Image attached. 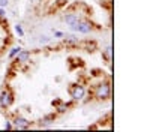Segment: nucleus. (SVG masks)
Listing matches in <instances>:
<instances>
[{"label":"nucleus","instance_id":"f257e3e1","mask_svg":"<svg viewBox=\"0 0 156 132\" xmlns=\"http://www.w3.org/2000/svg\"><path fill=\"white\" fill-rule=\"evenodd\" d=\"M93 98L96 101H108L111 98V83L110 81L99 83L93 90Z\"/></svg>","mask_w":156,"mask_h":132},{"label":"nucleus","instance_id":"f03ea898","mask_svg":"<svg viewBox=\"0 0 156 132\" xmlns=\"http://www.w3.org/2000/svg\"><path fill=\"white\" fill-rule=\"evenodd\" d=\"M71 30L74 33H81V35H89L95 30V24L87 18H81L78 23L71 26Z\"/></svg>","mask_w":156,"mask_h":132},{"label":"nucleus","instance_id":"7ed1b4c3","mask_svg":"<svg viewBox=\"0 0 156 132\" xmlns=\"http://www.w3.org/2000/svg\"><path fill=\"white\" fill-rule=\"evenodd\" d=\"M14 102H15V95H14V92L9 87L0 90V108L2 110L11 108L14 105Z\"/></svg>","mask_w":156,"mask_h":132},{"label":"nucleus","instance_id":"20e7f679","mask_svg":"<svg viewBox=\"0 0 156 132\" xmlns=\"http://www.w3.org/2000/svg\"><path fill=\"white\" fill-rule=\"evenodd\" d=\"M69 95H71V98H72L74 102H78V101H83V99L86 98L87 89H86V86L77 83V84H74V86L69 89Z\"/></svg>","mask_w":156,"mask_h":132},{"label":"nucleus","instance_id":"39448f33","mask_svg":"<svg viewBox=\"0 0 156 132\" xmlns=\"http://www.w3.org/2000/svg\"><path fill=\"white\" fill-rule=\"evenodd\" d=\"M12 125H14V129L15 131H24V129H29L32 126V122L27 120L21 114H15L14 119H12Z\"/></svg>","mask_w":156,"mask_h":132},{"label":"nucleus","instance_id":"423d86ee","mask_svg":"<svg viewBox=\"0 0 156 132\" xmlns=\"http://www.w3.org/2000/svg\"><path fill=\"white\" fill-rule=\"evenodd\" d=\"M30 57H32V51L30 50H21L17 56L14 57V60H15V63H26V62H29L30 60Z\"/></svg>","mask_w":156,"mask_h":132},{"label":"nucleus","instance_id":"0eeeda50","mask_svg":"<svg viewBox=\"0 0 156 132\" xmlns=\"http://www.w3.org/2000/svg\"><path fill=\"white\" fill-rule=\"evenodd\" d=\"M62 20H63L66 24L72 26V24L78 23V21L81 20V17H80V14H78V12H68V14H65V15H63V18Z\"/></svg>","mask_w":156,"mask_h":132},{"label":"nucleus","instance_id":"6e6552de","mask_svg":"<svg viewBox=\"0 0 156 132\" xmlns=\"http://www.w3.org/2000/svg\"><path fill=\"white\" fill-rule=\"evenodd\" d=\"M57 119V114L56 113H51V114H47V116H44L42 117V120H41V128H50L53 123H54V120Z\"/></svg>","mask_w":156,"mask_h":132},{"label":"nucleus","instance_id":"1a4fd4ad","mask_svg":"<svg viewBox=\"0 0 156 132\" xmlns=\"http://www.w3.org/2000/svg\"><path fill=\"white\" fill-rule=\"evenodd\" d=\"M72 104H74V101H69V102H63V101H60L57 105L54 107V110H56V113L57 114H63L72 107Z\"/></svg>","mask_w":156,"mask_h":132},{"label":"nucleus","instance_id":"9d476101","mask_svg":"<svg viewBox=\"0 0 156 132\" xmlns=\"http://www.w3.org/2000/svg\"><path fill=\"white\" fill-rule=\"evenodd\" d=\"M78 38L75 35H66L65 33V36H63V45H66V47H77L78 45Z\"/></svg>","mask_w":156,"mask_h":132},{"label":"nucleus","instance_id":"9b49d317","mask_svg":"<svg viewBox=\"0 0 156 132\" xmlns=\"http://www.w3.org/2000/svg\"><path fill=\"white\" fill-rule=\"evenodd\" d=\"M102 57L108 62V63H111V57H113V51H111V45H107L105 47V50L102 51Z\"/></svg>","mask_w":156,"mask_h":132},{"label":"nucleus","instance_id":"f8f14e48","mask_svg":"<svg viewBox=\"0 0 156 132\" xmlns=\"http://www.w3.org/2000/svg\"><path fill=\"white\" fill-rule=\"evenodd\" d=\"M21 50H23V48H21L20 45H17V47H12V48H11V51H9V54H8V57H9V59H14V57L17 56Z\"/></svg>","mask_w":156,"mask_h":132},{"label":"nucleus","instance_id":"ddd939ff","mask_svg":"<svg viewBox=\"0 0 156 132\" xmlns=\"http://www.w3.org/2000/svg\"><path fill=\"white\" fill-rule=\"evenodd\" d=\"M39 44L41 45H47V44H50L51 42V38L50 36H47V35H42V36H39Z\"/></svg>","mask_w":156,"mask_h":132},{"label":"nucleus","instance_id":"4468645a","mask_svg":"<svg viewBox=\"0 0 156 132\" xmlns=\"http://www.w3.org/2000/svg\"><path fill=\"white\" fill-rule=\"evenodd\" d=\"M15 32L20 38H24V30H23V26L21 24H15Z\"/></svg>","mask_w":156,"mask_h":132},{"label":"nucleus","instance_id":"2eb2a0df","mask_svg":"<svg viewBox=\"0 0 156 132\" xmlns=\"http://www.w3.org/2000/svg\"><path fill=\"white\" fill-rule=\"evenodd\" d=\"M6 131H12L14 129V125H12V120H9V119H6V122H5V126H3Z\"/></svg>","mask_w":156,"mask_h":132},{"label":"nucleus","instance_id":"dca6fc26","mask_svg":"<svg viewBox=\"0 0 156 132\" xmlns=\"http://www.w3.org/2000/svg\"><path fill=\"white\" fill-rule=\"evenodd\" d=\"M54 33V38H63L65 36V32H60V30H53Z\"/></svg>","mask_w":156,"mask_h":132},{"label":"nucleus","instance_id":"f3484780","mask_svg":"<svg viewBox=\"0 0 156 132\" xmlns=\"http://www.w3.org/2000/svg\"><path fill=\"white\" fill-rule=\"evenodd\" d=\"M0 20H6V11H5V8H0Z\"/></svg>","mask_w":156,"mask_h":132},{"label":"nucleus","instance_id":"a211bd4d","mask_svg":"<svg viewBox=\"0 0 156 132\" xmlns=\"http://www.w3.org/2000/svg\"><path fill=\"white\" fill-rule=\"evenodd\" d=\"M9 6V0H0V8H8Z\"/></svg>","mask_w":156,"mask_h":132},{"label":"nucleus","instance_id":"6ab92c4d","mask_svg":"<svg viewBox=\"0 0 156 132\" xmlns=\"http://www.w3.org/2000/svg\"><path fill=\"white\" fill-rule=\"evenodd\" d=\"M87 129H99V126H98V125H92V126H89Z\"/></svg>","mask_w":156,"mask_h":132},{"label":"nucleus","instance_id":"aec40b11","mask_svg":"<svg viewBox=\"0 0 156 132\" xmlns=\"http://www.w3.org/2000/svg\"><path fill=\"white\" fill-rule=\"evenodd\" d=\"M33 3H39V2H42V0H32Z\"/></svg>","mask_w":156,"mask_h":132}]
</instances>
